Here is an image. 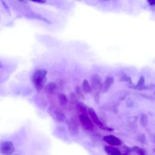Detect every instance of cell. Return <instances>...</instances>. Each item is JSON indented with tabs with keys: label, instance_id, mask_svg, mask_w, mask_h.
I'll list each match as a JSON object with an SVG mask.
<instances>
[{
	"label": "cell",
	"instance_id": "cell-19",
	"mask_svg": "<svg viewBox=\"0 0 155 155\" xmlns=\"http://www.w3.org/2000/svg\"><path fill=\"white\" fill-rule=\"evenodd\" d=\"M150 140H151L152 142L155 143V134H153L150 136Z\"/></svg>",
	"mask_w": 155,
	"mask_h": 155
},
{
	"label": "cell",
	"instance_id": "cell-12",
	"mask_svg": "<svg viewBox=\"0 0 155 155\" xmlns=\"http://www.w3.org/2000/svg\"><path fill=\"white\" fill-rule=\"evenodd\" d=\"M131 151L135 155H145V152L143 150V149L137 146L133 147L132 148Z\"/></svg>",
	"mask_w": 155,
	"mask_h": 155
},
{
	"label": "cell",
	"instance_id": "cell-1",
	"mask_svg": "<svg viewBox=\"0 0 155 155\" xmlns=\"http://www.w3.org/2000/svg\"><path fill=\"white\" fill-rule=\"evenodd\" d=\"M47 71L44 69H38L35 71L32 77L33 83L38 91H40L44 87L47 80Z\"/></svg>",
	"mask_w": 155,
	"mask_h": 155
},
{
	"label": "cell",
	"instance_id": "cell-4",
	"mask_svg": "<svg viewBox=\"0 0 155 155\" xmlns=\"http://www.w3.org/2000/svg\"><path fill=\"white\" fill-rule=\"evenodd\" d=\"M88 114L90 115V117L91 120H92L93 123H94L97 126L102 128L103 129H105L104 124H102V122L99 119L97 113H96L95 110L93 108H92L91 107L88 108Z\"/></svg>",
	"mask_w": 155,
	"mask_h": 155
},
{
	"label": "cell",
	"instance_id": "cell-6",
	"mask_svg": "<svg viewBox=\"0 0 155 155\" xmlns=\"http://www.w3.org/2000/svg\"><path fill=\"white\" fill-rule=\"evenodd\" d=\"M91 82L92 87L95 89H99V88H102V79L101 76L97 74H93L91 77Z\"/></svg>",
	"mask_w": 155,
	"mask_h": 155
},
{
	"label": "cell",
	"instance_id": "cell-22",
	"mask_svg": "<svg viewBox=\"0 0 155 155\" xmlns=\"http://www.w3.org/2000/svg\"><path fill=\"white\" fill-rule=\"evenodd\" d=\"M121 155H128V154H121Z\"/></svg>",
	"mask_w": 155,
	"mask_h": 155
},
{
	"label": "cell",
	"instance_id": "cell-9",
	"mask_svg": "<svg viewBox=\"0 0 155 155\" xmlns=\"http://www.w3.org/2000/svg\"><path fill=\"white\" fill-rule=\"evenodd\" d=\"M104 150L107 155H121L120 150L112 146H105L104 147Z\"/></svg>",
	"mask_w": 155,
	"mask_h": 155
},
{
	"label": "cell",
	"instance_id": "cell-24",
	"mask_svg": "<svg viewBox=\"0 0 155 155\" xmlns=\"http://www.w3.org/2000/svg\"><path fill=\"white\" fill-rule=\"evenodd\" d=\"M154 94H155V91H154Z\"/></svg>",
	"mask_w": 155,
	"mask_h": 155
},
{
	"label": "cell",
	"instance_id": "cell-2",
	"mask_svg": "<svg viewBox=\"0 0 155 155\" xmlns=\"http://www.w3.org/2000/svg\"><path fill=\"white\" fill-rule=\"evenodd\" d=\"M14 151V144L10 141L4 142L0 145V152L3 155H10Z\"/></svg>",
	"mask_w": 155,
	"mask_h": 155
},
{
	"label": "cell",
	"instance_id": "cell-5",
	"mask_svg": "<svg viewBox=\"0 0 155 155\" xmlns=\"http://www.w3.org/2000/svg\"><path fill=\"white\" fill-rule=\"evenodd\" d=\"M103 140L110 146H119L122 144V141L117 137L113 135H107L103 137Z\"/></svg>",
	"mask_w": 155,
	"mask_h": 155
},
{
	"label": "cell",
	"instance_id": "cell-7",
	"mask_svg": "<svg viewBox=\"0 0 155 155\" xmlns=\"http://www.w3.org/2000/svg\"><path fill=\"white\" fill-rule=\"evenodd\" d=\"M68 130L71 134L76 135L79 132V127L77 121L74 119H71L69 123H68Z\"/></svg>",
	"mask_w": 155,
	"mask_h": 155
},
{
	"label": "cell",
	"instance_id": "cell-20",
	"mask_svg": "<svg viewBox=\"0 0 155 155\" xmlns=\"http://www.w3.org/2000/svg\"><path fill=\"white\" fill-rule=\"evenodd\" d=\"M149 3H150V5H153V4H155V1H148Z\"/></svg>",
	"mask_w": 155,
	"mask_h": 155
},
{
	"label": "cell",
	"instance_id": "cell-23",
	"mask_svg": "<svg viewBox=\"0 0 155 155\" xmlns=\"http://www.w3.org/2000/svg\"><path fill=\"white\" fill-rule=\"evenodd\" d=\"M15 155H18V154H15Z\"/></svg>",
	"mask_w": 155,
	"mask_h": 155
},
{
	"label": "cell",
	"instance_id": "cell-13",
	"mask_svg": "<svg viewBox=\"0 0 155 155\" xmlns=\"http://www.w3.org/2000/svg\"><path fill=\"white\" fill-rule=\"evenodd\" d=\"M148 116L146 114H142L141 116H140V125L143 127H145L147 124H148Z\"/></svg>",
	"mask_w": 155,
	"mask_h": 155
},
{
	"label": "cell",
	"instance_id": "cell-14",
	"mask_svg": "<svg viewBox=\"0 0 155 155\" xmlns=\"http://www.w3.org/2000/svg\"><path fill=\"white\" fill-rule=\"evenodd\" d=\"M59 102L62 106H65L68 103V99L67 96L64 94H60L58 96Z\"/></svg>",
	"mask_w": 155,
	"mask_h": 155
},
{
	"label": "cell",
	"instance_id": "cell-3",
	"mask_svg": "<svg viewBox=\"0 0 155 155\" xmlns=\"http://www.w3.org/2000/svg\"><path fill=\"white\" fill-rule=\"evenodd\" d=\"M79 120L81 125L83 126V127L85 129L87 130H91L94 127L93 123L87 114H79Z\"/></svg>",
	"mask_w": 155,
	"mask_h": 155
},
{
	"label": "cell",
	"instance_id": "cell-17",
	"mask_svg": "<svg viewBox=\"0 0 155 155\" xmlns=\"http://www.w3.org/2000/svg\"><path fill=\"white\" fill-rule=\"evenodd\" d=\"M144 82H145V79H144V77L143 76H141L139 79V80L137 82V86H138L139 87H141L143 84H144Z\"/></svg>",
	"mask_w": 155,
	"mask_h": 155
},
{
	"label": "cell",
	"instance_id": "cell-10",
	"mask_svg": "<svg viewBox=\"0 0 155 155\" xmlns=\"http://www.w3.org/2000/svg\"><path fill=\"white\" fill-rule=\"evenodd\" d=\"M76 110L79 114H86V113L88 111V108L85 104H84L82 102H78L76 104Z\"/></svg>",
	"mask_w": 155,
	"mask_h": 155
},
{
	"label": "cell",
	"instance_id": "cell-8",
	"mask_svg": "<svg viewBox=\"0 0 155 155\" xmlns=\"http://www.w3.org/2000/svg\"><path fill=\"white\" fill-rule=\"evenodd\" d=\"M114 81V79L112 76H107L105 78L102 86V88L104 92L107 91L110 88V87L113 85Z\"/></svg>",
	"mask_w": 155,
	"mask_h": 155
},
{
	"label": "cell",
	"instance_id": "cell-16",
	"mask_svg": "<svg viewBox=\"0 0 155 155\" xmlns=\"http://www.w3.org/2000/svg\"><path fill=\"white\" fill-rule=\"evenodd\" d=\"M47 91L50 93H53L56 89V85L54 83H50L47 86Z\"/></svg>",
	"mask_w": 155,
	"mask_h": 155
},
{
	"label": "cell",
	"instance_id": "cell-18",
	"mask_svg": "<svg viewBox=\"0 0 155 155\" xmlns=\"http://www.w3.org/2000/svg\"><path fill=\"white\" fill-rule=\"evenodd\" d=\"M139 140L141 142V143H145V141H146V137H145V134H142L140 137H139Z\"/></svg>",
	"mask_w": 155,
	"mask_h": 155
},
{
	"label": "cell",
	"instance_id": "cell-15",
	"mask_svg": "<svg viewBox=\"0 0 155 155\" xmlns=\"http://www.w3.org/2000/svg\"><path fill=\"white\" fill-rule=\"evenodd\" d=\"M54 116L56 119L59 122H64L65 119L64 114L59 111H54Z\"/></svg>",
	"mask_w": 155,
	"mask_h": 155
},
{
	"label": "cell",
	"instance_id": "cell-21",
	"mask_svg": "<svg viewBox=\"0 0 155 155\" xmlns=\"http://www.w3.org/2000/svg\"><path fill=\"white\" fill-rule=\"evenodd\" d=\"M3 67V65L1 64V63L0 62V68H2Z\"/></svg>",
	"mask_w": 155,
	"mask_h": 155
},
{
	"label": "cell",
	"instance_id": "cell-11",
	"mask_svg": "<svg viewBox=\"0 0 155 155\" xmlns=\"http://www.w3.org/2000/svg\"><path fill=\"white\" fill-rule=\"evenodd\" d=\"M82 89L84 90V92H85L86 93H91L92 91V87L90 85L89 82L86 80L84 79L82 82Z\"/></svg>",
	"mask_w": 155,
	"mask_h": 155
}]
</instances>
